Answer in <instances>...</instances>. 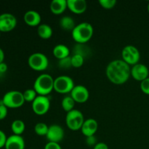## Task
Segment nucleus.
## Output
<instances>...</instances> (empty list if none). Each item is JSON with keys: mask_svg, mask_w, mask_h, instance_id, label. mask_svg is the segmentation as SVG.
<instances>
[{"mask_svg": "<svg viewBox=\"0 0 149 149\" xmlns=\"http://www.w3.org/2000/svg\"><path fill=\"white\" fill-rule=\"evenodd\" d=\"M131 76L137 81H142L147 79L149 75L148 68L142 63H137L132 65L130 71Z\"/></svg>", "mask_w": 149, "mask_h": 149, "instance_id": "nucleus-13", "label": "nucleus"}, {"mask_svg": "<svg viewBox=\"0 0 149 149\" xmlns=\"http://www.w3.org/2000/svg\"><path fill=\"white\" fill-rule=\"evenodd\" d=\"M99 4L105 9H111L116 4V0H100Z\"/></svg>", "mask_w": 149, "mask_h": 149, "instance_id": "nucleus-29", "label": "nucleus"}, {"mask_svg": "<svg viewBox=\"0 0 149 149\" xmlns=\"http://www.w3.org/2000/svg\"><path fill=\"white\" fill-rule=\"evenodd\" d=\"M32 110L36 114L44 115L47 113L50 108V100L47 96L37 95L32 102Z\"/></svg>", "mask_w": 149, "mask_h": 149, "instance_id": "nucleus-9", "label": "nucleus"}, {"mask_svg": "<svg viewBox=\"0 0 149 149\" xmlns=\"http://www.w3.org/2000/svg\"><path fill=\"white\" fill-rule=\"evenodd\" d=\"M84 62V58L81 55L78 54H74L73 56H71V64L72 67L74 68H79L82 66Z\"/></svg>", "mask_w": 149, "mask_h": 149, "instance_id": "nucleus-27", "label": "nucleus"}, {"mask_svg": "<svg viewBox=\"0 0 149 149\" xmlns=\"http://www.w3.org/2000/svg\"><path fill=\"white\" fill-rule=\"evenodd\" d=\"M49 127L44 122H38L34 127V131L36 135L39 136H46L47 134Z\"/></svg>", "mask_w": 149, "mask_h": 149, "instance_id": "nucleus-24", "label": "nucleus"}, {"mask_svg": "<svg viewBox=\"0 0 149 149\" xmlns=\"http://www.w3.org/2000/svg\"><path fill=\"white\" fill-rule=\"evenodd\" d=\"M131 68L123 60H114L108 64L106 73L108 79L115 84H125L129 79Z\"/></svg>", "mask_w": 149, "mask_h": 149, "instance_id": "nucleus-1", "label": "nucleus"}, {"mask_svg": "<svg viewBox=\"0 0 149 149\" xmlns=\"http://www.w3.org/2000/svg\"><path fill=\"white\" fill-rule=\"evenodd\" d=\"M86 143L89 146H95L97 143V139H96L95 135H92V136L86 137Z\"/></svg>", "mask_w": 149, "mask_h": 149, "instance_id": "nucleus-32", "label": "nucleus"}, {"mask_svg": "<svg viewBox=\"0 0 149 149\" xmlns=\"http://www.w3.org/2000/svg\"><path fill=\"white\" fill-rule=\"evenodd\" d=\"M8 108L6 107L4 104H3L2 101L1 100V103H0V120L5 119L7 116L8 111H7Z\"/></svg>", "mask_w": 149, "mask_h": 149, "instance_id": "nucleus-31", "label": "nucleus"}, {"mask_svg": "<svg viewBox=\"0 0 149 149\" xmlns=\"http://www.w3.org/2000/svg\"><path fill=\"white\" fill-rule=\"evenodd\" d=\"M24 21L29 26H39L42 21L41 15L36 10H29L23 16Z\"/></svg>", "mask_w": 149, "mask_h": 149, "instance_id": "nucleus-17", "label": "nucleus"}, {"mask_svg": "<svg viewBox=\"0 0 149 149\" xmlns=\"http://www.w3.org/2000/svg\"><path fill=\"white\" fill-rule=\"evenodd\" d=\"M84 45L85 44H77L74 47V54H78L85 58L86 55L90 53V49Z\"/></svg>", "mask_w": 149, "mask_h": 149, "instance_id": "nucleus-25", "label": "nucleus"}, {"mask_svg": "<svg viewBox=\"0 0 149 149\" xmlns=\"http://www.w3.org/2000/svg\"><path fill=\"white\" fill-rule=\"evenodd\" d=\"M49 142H61L64 138V130L58 125H52L49 127L47 134L46 135Z\"/></svg>", "mask_w": 149, "mask_h": 149, "instance_id": "nucleus-12", "label": "nucleus"}, {"mask_svg": "<svg viewBox=\"0 0 149 149\" xmlns=\"http://www.w3.org/2000/svg\"><path fill=\"white\" fill-rule=\"evenodd\" d=\"M0 36H1V31H0Z\"/></svg>", "mask_w": 149, "mask_h": 149, "instance_id": "nucleus-39", "label": "nucleus"}, {"mask_svg": "<svg viewBox=\"0 0 149 149\" xmlns=\"http://www.w3.org/2000/svg\"><path fill=\"white\" fill-rule=\"evenodd\" d=\"M54 79L48 74H42L36 79L33 89L38 95L47 96L54 90Z\"/></svg>", "mask_w": 149, "mask_h": 149, "instance_id": "nucleus-3", "label": "nucleus"}, {"mask_svg": "<svg viewBox=\"0 0 149 149\" xmlns=\"http://www.w3.org/2000/svg\"><path fill=\"white\" fill-rule=\"evenodd\" d=\"M75 103L76 102L74 101V100L72 98L71 95L65 96V97H63L62 101H61V106H62L63 109L68 113V112L71 111L73 109H74Z\"/></svg>", "mask_w": 149, "mask_h": 149, "instance_id": "nucleus-23", "label": "nucleus"}, {"mask_svg": "<svg viewBox=\"0 0 149 149\" xmlns=\"http://www.w3.org/2000/svg\"><path fill=\"white\" fill-rule=\"evenodd\" d=\"M67 7V0H53L51 1L49 5L50 11L55 15L62 14L66 10Z\"/></svg>", "mask_w": 149, "mask_h": 149, "instance_id": "nucleus-18", "label": "nucleus"}, {"mask_svg": "<svg viewBox=\"0 0 149 149\" xmlns=\"http://www.w3.org/2000/svg\"><path fill=\"white\" fill-rule=\"evenodd\" d=\"M68 8L75 14H82L87 8V3L85 0H67Z\"/></svg>", "mask_w": 149, "mask_h": 149, "instance_id": "nucleus-16", "label": "nucleus"}, {"mask_svg": "<svg viewBox=\"0 0 149 149\" xmlns=\"http://www.w3.org/2000/svg\"><path fill=\"white\" fill-rule=\"evenodd\" d=\"M84 122V115L77 109H74L68 112L65 116V123L67 127L73 131L81 130Z\"/></svg>", "mask_w": 149, "mask_h": 149, "instance_id": "nucleus-6", "label": "nucleus"}, {"mask_svg": "<svg viewBox=\"0 0 149 149\" xmlns=\"http://www.w3.org/2000/svg\"><path fill=\"white\" fill-rule=\"evenodd\" d=\"M44 149H62V148H61V146L58 143L48 142L45 145Z\"/></svg>", "mask_w": 149, "mask_h": 149, "instance_id": "nucleus-33", "label": "nucleus"}, {"mask_svg": "<svg viewBox=\"0 0 149 149\" xmlns=\"http://www.w3.org/2000/svg\"><path fill=\"white\" fill-rule=\"evenodd\" d=\"M7 68H8V67L5 63L3 62L0 63V74H4V73L7 72Z\"/></svg>", "mask_w": 149, "mask_h": 149, "instance_id": "nucleus-36", "label": "nucleus"}, {"mask_svg": "<svg viewBox=\"0 0 149 149\" xmlns=\"http://www.w3.org/2000/svg\"><path fill=\"white\" fill-rule=\"evenodd\" d=\"M70 95L72 97L76 103H85L89 99L90 93L87 87L79 84V85H75V87L73 88Z\"/></svg>", "mask_w": 149, "mask_h": 149, "instance_id": "nucleus-11", "label": "nucleus"}, {"mask_svg": "<svg viewBox=\"0 0 149 149\" xmlns=\"http://www.w3.org/2000/svg\"><path fill=\"white\" fill-rule=\"evenodd\" d=\"M74 87V80L68 76H59L54 80V90L61 94L71 93Z\"/></svg>", "mask_w": 149, "mask_h": 149, "instance_id": "nucleus-7", "label": "nucleus"}, {"mask_svg": "<svg viewBox=\"0 0 149 149\" xmlns=\"http://www.w3.org/2000/svg\"><path fill=\"white\" fill-rule=\"evenodd\" d=\"M147 9H148V12L149 13V3H148V7H147Z\"/></svg>", "mask_w": 149, "mask_h": 149, "instance_id": "nucleus-38", "label": "nucleus"}, {"mask_svg": "<svg viewBox=\"0 0 149 149\" xmlns=\"http://www.w3.org/2000/svg\"><path fill=\"white\" fill-rule=\"evenodd\" d=\"M26 129V125L24 122L20 119H16L11 124V130L14 135H21Z\"/></svg>", "mask_w": 149, "mask_h": 149, "instance_id": "nucleus-22", "label": "nucleus"}, {"mask_svg": "<svg viewBox=\"0 0 149 149\" xmlns=\"http://www.w3.org/2000/svg\"><path fill=\"white\" fill-rule=\"evenodd\" d=\"M58 66L61 68H63V69H68V68L72 67V64H71V57L68 56L67 58L59 60Z\"/></svg>", "mask_w": 149, "mask_h": 149, "instance_id": "nucleus-28", "label": "nucleus"}, {"mask_svg": "<svg viewBox=\"0 0 149 149\" xmlns=\"http://www.w3.org/2000/svg\"><path fill=\"white\" fill-rule=\"evenodd\" d=\"M98 129V123L94 119H87L84 120L81 128V132L85 137L92 136L95 134Z\"/></svg>", "mask_w": 149, "mask_h": 149, "instance_id": "nucleus-15", "label": "nucleus"}, {"mask_svg": "<svg viewBox=\"0 0 149 149\" xmlns=\"http://www.w3.org/2000/svg\"><path fill=\"white\" fill-rule=\"evenodd\" d=\"M28 64L30 68L34 71H42L47 68L49 60L42 52H34L29 56Z\"/></svg>", "mask_w": 149, "mask_h": 149, "instance_id": "nucleus-5", "label": "nucleus"}, {"mask_svg": "<svg viewBox=\"0 0 149 149\" xmlns=\"http://www.w3.org/2000/svg\"><path fill=\"white\" fill-rule=\"evenodd\" d=\"M7 137L6 136L5 133L2 130H0V148L5 146L6 142H7Z\"/></svg>", "mask_w": 149, "mask_h": 149, "instance_id": "nucleus-34", "label": "nucleus"}, {"mask_svg": "<svg viewBox=\"0 0 149 149\" xmlns=\"http://www.w3.org/2000/svg\"><path fill=\"white\" fill-rule=\"evenodd\" d=\"M17 26V18L11 13L0 15V31L9 32L13 31Z\"/></svg>", "mask_w": 149, "mask_h": 149, "instance_id": "nucleus-10", "label": "nucleus"}, {"mask_svg": "<svg viewBox=\"0 0 149 149\" xmlns=\"http://www.w3.org/2000/svg\"><path fill=\"white\" fill-rule=\"evenodd\" d=\"M23 94L25 101L26 102H31L32 103L37 97V93L35 91L34 89H28L23 92Z\"/></svg>", "mask_w": 149, "mask_h": 149, "instance_id": "nucleus-26", "label": "nucleus"}, {"mask_svg": "<svg viewBox=\"0 0 149 149\" xmlns=\"http://www.w3.org/2000/svg\"><path fill=\"white\" fill-rule=\"evenodd\" d=\"M37 33L39 37L44 39H49L52 36L53 31L52 27L46 23H42L37 28Z\"/></svg>", "mask_w": 149, "mask_h": 149, "instance_id": "nucleus-20", "label": "nucleus"}, {"mask_svg": "<svg viewBox=\"0 0 149 149\" xmlns=\"http://www.w3.org/2000/svg\"><path fill=\"white\" fill-rule=\"evenodd\" d=\"M3 104L10 109H17L24 104L25 101L23 93L17 90H11L4 94L1 99Z\"/></svg>", "mask_w": 149, "mask_h": 149, "instance_id": "nucleus-4", "label": "nucleus"}, {"mask_svg": "<svg viewBox=\"0 0 149 149\" xmlns=\"http://www.w3.org/2000/svg\"><path fill=\"white\" fill-rule=\"evenodd\" d=\"M4 52L1 48H0V63L4 62Z\"/></svg>", "mask_w": 149, "mask_h": 149, "instance_id": "nucleus-37", "label": "nucleus"}, {"mask_svg": "<svg viewBox=\"0 0 149 149\" xmlns=\"http://www.w3.org/2000/svg\"><path fill=\"white\" fill-rule=\"evenodd\" d=\"M93 26L87 22H82L75 26L71 31V36L77 44H86L93 37Z\"/></svg>", "mask_w": 149, "mask_h": 149, "instance_id": "nucleus-2", "label": "nucleus"}, {"mask_svg": "<svg viewBox=\"0 0 149 149\" xmlns=\"http://www.w3.org/2000/svg\"><path fill=\"white\" fill-rule=\"evenodd\" d=\"M141 89L143 93L149 95V77L141 81Z\"/></svg>", "mask_w": 149, "mask_h": 149, "instance_id": "nucleus-30", "label": "nucleus"}, {"mask_svg": "<svg viewBox=\"0 0 149 149\" xmlns=\"http://www.w3.org/2000/svg\"><path fill=\"white\" fill-rule=\"evenodd\" d=\"M122 58L128 65H134L139 62L141 53L136 47L133 45H127L122 49Z\"/></svg>", "mask_w": 149, "mask_h": 149, "instance_id": "nucleus-8", "label": "nucleus"}, {"mask_svg": "<svg viewBox=\"0 0 149 149\" xmlns=\"http://www.w3.org/2000/svg\"><path fill=\"white\" fill-rule=\"evenodd\" d=\"M25 141L21 135H12L9 136L6 142L5 149H25Z\"/></svg>", "mask_w": 149, "mask_h": 149, "instance_id": "nucleus-14", "label": "nucleus"}, {"mask_svg": "<svg viewBox=\"0 0 149 149\" xmlns=\"http://www.w3.org/2000/svg\"><path fill=\"white\" fill-rule=\"evenodd\" d=\"M52 52H53L54 56L57 59L61 60L69 56L70 49L66 45L59 44V45H57L54 47Z\"/></svg>", "mask_w": 149, "mask_h": 149, "instance_id": "nucleus-19", "label": "nucleus"}, {"mask_svg": "<svg viewBox=\"0 0 149 149\" xmlns=\"http://www.w3.org/2000/svg\"><path fill=\"white\" fill-rule=\"evenodd\" d=\"M76 26L77 25L75 24V21L71 16H63L60 20V26L61 27V29L65 31H72Z\"/></svg>", "mask_w": 149, "mask_h": 149, "instance_id": "nucleus-21", "label": "nucleus"}, {"mask_svg": "<svg viewBox=\"0 0 149 149\" xmlns=\"http://www.w3.org/2000/svg\"><path fill=\"white\" fill-rule=\"evenodd\" d=\"M93 149H109V146L105 143H97L94 146Z\"/></svg>", "mask_w": 149, "mask_h": 149, "instance_id": "nucleus-35", "label": "nucleus"}]
</instances>
